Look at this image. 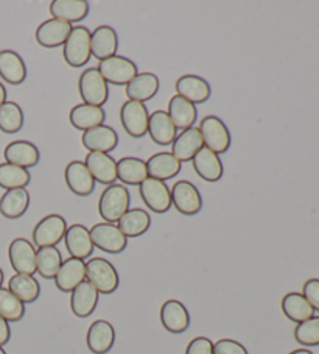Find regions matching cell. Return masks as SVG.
Listing matches in <instances>:
<instances>
[{
	"label": "cell",
	"instance_id": "obj_1",
	"mask_svg": "<svg viewBox=\"0 0 319 354\" xmlns=\"http://www.w3.org/2000/svg\"><path fill=\"white\" fill-rule=\"evenodd\" d=\"M131 195L124 185L108 186L98 200V214L106 223H117L130 209Z\"/></svg>",
	"mask_w": 319,
	"mask_h": 354
},
{
	"label": "cell",
	"instance_id": "obj_2",
	"mask_svg": "<svg viewBox=\"0 0 319 354\" xmlns=\"http://www.w3.org/2000/svg\"><path fill=\"white\" fill-rule=\"evenodd\" d=\"M86 281L94 286L98 294L109 295L119 289V273L104 258H90L86 262Z\"/></svg>",
	"mask_w": 319,
	"mask_h": 354
},
{
	"label": "cell",
	"instance_id": "obj_3",
	"mask_svg": "<svg viewBox=\"0 0 319 354\" xmlns=\"http://www.w3.org/2000/svg\"><path fill=\"white\" fill-rule=\"evenodd\" d=\"M78 91L83 103L92 106H103L109 99V88L97 67H89L81 72L78 80Z\"/></svg>",
	"mask_w": 319,
	"mask_h": 354
},
{
	"label": "cell",
	"instance_id": "obj_4",
	"mask_svg": "<svg viewBox=\"0 0 319 354\" xmlns=\"http://www.w3.org/2000/svg\"><path fill=\"white\" fill-rule=\"evenodd\" d=\"M198 130L202 136L204 147L212 150L213 153H226L231 147V133L224 122L217 115H206L200 122Z\"/></svg>",
	"mask_w": 319,
	"mask_h": 354
},
{
	"label": "cell",
	"instance_id": "obj_5",
	"mask_svg": "<svg viewBox=\"0 0 319 354\" xmlns=\"http://www.w3.org/2000/svg\"><path fill=\"white\" fill-rule=\"evenodd\" d=\"M64 61L70 67H83L90 59V32L86 27H73L63 46Z\"/></svg>",
	"mask_w": 319,
	"mask_h": 354
},
{
	"label": "cell",
	"instance_id": "obj_6",
	"mask_svg": "<svg viewBox=\"0 0 319 354\" xmlns=\"http://www.w3.org/2000/svg\"><path fill=\"white\" fill-rule=\"evenodd\" d=\"M97 69L104 78V82L115 84V86H126L139 74L134 61L126 57H120V55H114L111 58L100 61Z\"/></svg>",
	"mask_w": 319,
	"mask_h": 354
},
{
	"label": "cell",
	"instance_id": "obj_7",
	"mask_svg": "<svg viewBox=\"0 0 319 354\" xmlns=\"http://www.w3.org/2000/svg\"><path fill=\"white\" fill-rule=\"evenodd\" d=\"M89 233L94 247L100 248L102 252L119 254L124 252L128 245V239L119 230L117 225L114 223H97L89 230Z\"/></svg>",
	"mask_w": 319,
	"mask_h": 354
},
{
	"label": "cell",
	"instance_id": "obj_8",
	"mask_svg": "<svg viewBox=\"0 0 319 354\" xmlns=\"http://www.w3.org/2000/svg\"><path fill=\"white\" fill-rule=\"evenodd\" d=\"M67 231L66 218L59 214H50L41 218L33 230V243L38 248L57 247L64 239Z\"/></svg>",
	"mask_w": 319,
	"mask_h": 354
},
{
	"label": "cell",
	"instance_id": "obj_9",
	"mask_svg": "<svg viewBox=\"0 0 319 354\" xmlns=\"http://www.w3.org/2000/svg\"><path fill=\"white\" fill-rule=\"evenodd\" d=\"M148 109L144 103L126 100L120 108V122L131 138H144L148 133Z\"/></svg>",
	"mask_w": 319,
	"mask_h": 354
},
{
	"label": "cell",
	"instance_id": "obj_10",
	"mask_svg": "<svg viewBox=\"0 0 319 354\" xmlns=\"http://www.w3.org/2000/svg\"><path fill=\"white\" fill-rule=\"evenodd\" d=\"M171 205L176 207L177 212L184 216L198 214L202 207L201 194L193 183L181 180L176 181L171 187Z\"/></svg>",
	"mask_w": 319,
	"mask_h": 354
},
{
	"label": "cell",
	"instance_id": "obj_11",
	"mask_svg": "<svg viewBox=\"0 0 319 354\" xmlns=\"http://www.w3.org/2000/svg\"><path fill=\"white\" fill-rule=\"evenodd\" d=\"M139 194L146 207H150L153 212H157V214H164L171 207L170 187L165 185V181L148 176L139 186Z\"/></svg>",
	"mask_w": 319,
	"mask_h": 354
},
{
	"label": "cell",
	"instance_id": "obj_12",
	"mask_svg": "<svg viewBox=\"0 0 319 354\" xmlns=\"http://www.w3.org/2000/svg\"><path fill=\"white\" fill-rule=\"evenodd\" d=\"M36 252L38 250L30 241L16 237L8 247V258L13 270L19 274H35L36 272Z\"/></svg>",
	"mask_w": 319,
	"mask_h": 354
},
{
	"label": "cell",
	"instance_id": "obj_13",
	"mask_svg": "<svg viewBox=\"0 0 319 354\" xmlns=\"http://www.w3.org/2000/svg\"><path fill=\"white\" fill-rule=\"evenodd\" d=\"M84 164L97 183H102L104 186H111L117 181V161L109 153L89 151L84 158Z\"/></svg>",
	"mask_w": 319,
	"mask_h": 354
},
{
	"label": "cell",
	"instance_id": "obj_14",
	"mask_svg": "<svg viewBox=\"0 0 319 354\" xmlns=\"http://www.w3.org/2000/svg\"><path fill=\"white\" fill-rule=\"evenodd\" d=\"M64 180L72 194L78 197H88L95 189V180L86 167L84 161H70L64 170Z\"/></svg>",
	"mask_w": 319,
	"mask_h": 354
},
{
	"label": "cell",
	"instance_id": "obj_15",
	"mask_svg": "<svg viewBox=\"0 0 319 354\" xmlns=\"http://www.w3.org/2000/svg\"><path fill=\"white\" fill-rule=\"evenodd\" d=\"M64 243L67 252L70 253V258H77L84 261L86 258H90L94 253V243L90 239L89 230L81 223H75L72 227H67L64 234Z\"/></svg>",
	"mask_w": 319,
	"mask_h": 354
},
{
	"label": "cell",
	"instance_id": "obj_16",
	"mask_svg": "<svg viewBox=\"0 0 319 354\" xmlns=\"http://www.w3.org/2000/svg\"><path fill=\"white\" fill-rule=\"evenodd\" d=\"M81 144L89 151H98V153H109L119 144V136L114 128L108 125H98L92 130L83 133Z\"/></svg>",
	"mask_w": 319,
	"mask_h": 354
},
{
	"label": "cell",
	"instance_id": "obj_17",
	"mask_svg": "<svg viewBox=\"0 0 319 354\" xmlns=\"http://www.w3.org/2000/svg\"><path fill=\"white\" fill-rule=\"evenodd\" d=\"M202 147H204V142H202L201 133L198 128L192 127L177 134L173 144H171L170 153L182 164L192 161L193 156L198 153Z\"/></svg>",
	"mask_w": 319,
	"mask_h": 354
},
{
	"label": "cell",
	"instance_id": "obj_18",
	"mask_svg": "<svg viewBox=\"0 0 319 354\" xmlns=\"http://www.w3.org/2000/svg\"><path fill=\"white\" fill-rule=\"evenodd\" d=\"M72 28L73 27L67 22L58 19H48L42 22L41 26L36 28L35 38L41 47L55 48L64 46V42L69 38V35L72 32Z\"/></svg>",
	"mask_w": 319,
	"mask_h": 354
},
{
	"label": "cell",
	"instance_id": "obj_19",
	"mask_svg": "<svg viewBox=\"0 0 319 354\" xmlns=\"http://www.w3.org/2000/svg\"><path fill=\"white\" fill-rule=\"evenodd\" d=\"M117 48L119 36L113 27L100 26L90 33V53L98 61L117 55Z\"/></svg>",
	"mask_w": 319,
	"mask_h": 354
},
{
	"label": "cell",
	"instance_id": "obj_20",
	"mask_svg": "<svg viewBox=\"0 0 319 354\" xmlns=\"http://www.w3.org/2000/svg\"><path fill=\"white\" fill-rule=\"evenodd\" d=\"M176 95H181L182 99L188 100L193 105H200L211 99V86L209 83L198 75H182L175 83Z\"/></svg>",
	"mask_w": 319,
	"mask_h": 354
},
{
	"label": "cell",
	"instance_id": "obj_21",
	"mask_svg": "<svg viewBox=\"0 0 319 354\" xmlns=\"http://www.w3.org/2000/svg\"><path fill=\"white\" fill-rule=\"evenodd\" d=\"M159 317H161L162 326L171 334H181L188 329L190 315L187 308L181 301H165L161 308V313H159Z\"/></svg>",
	"mask_w": 319,
	"mask_h": 354
},
{
	"label": "cell",
	"instance_id": "obj_22",
	"mask_svg": "<svg viewBox=\"0 0 319 354\" xmlns=\"http://www.w3.org/2000/svg\"><path fill=\"white\" fill-rule=\"evenodd\" d=\"M115 331L111 323L106 320H95L88 329L86 344L90 353L106 354L114 346Z\"/></svg>",
	"mask_w": 319,
	"mask_h": 354
},
{
	"label": "cell",
	"instance_id": "obj_23",
	"mask_svg": "<svg viewBox=\"0 0 319 354\" xmlns=\"http://www.w3.org/2000/svg\"><path fill=\"white\" fill-rule=\"evenodd\" d=\"M83 281H86V262L77 258H69L63 261L57 277H55L57 288L61 292H66V294L72 292Z\"/></svg>",
	"mask_w": 319,
	"mask_h": 354
},
{
	"label": "cell",
	"instance_id": "obj_24",
	"mask_svg": "<svg viewBox=\"0 0 319 354\" xmlns=\"http://www.w3.org/2000/svg\"><path fill=\"white\" fill-rule=\"evenodd\" d=\"M3 156L8 164L22 169L35 167L41 160L38 147L28 140H14V142L8 144L5 147Z\"/></svg>",
	"mask_w": 319,
	"mask_h": 354
},
{
	"label": "cell",
	"instance_id": "obj_25",
	"mask_svg": "<svg viewBox=\"0 0 319 354\" xmlns=\"http://www.w3.org/2000/svg\"><path fill=\"white\" fill-rule=\"evenodd\" d=\"M70 309L78 319H86L92 315L98 304V292L89 281H83L70 292Z\"/></svg>",
	"mask_w": 319,
	"mask_h": 354
},
{
	"label": "cell",
	"instance_id": "obj_26",
	"mask_svg": "<svg viewBox=\"0 0 319 354\" xmlns=\"http://www.w3.org/2000/svg\"><path fill=\"white\" fill-rule=\"evenodd\" d=\"M159 86H161V82H159L157 75L151 74V72H142L126 84L125 93L128 100L144 103L151 100L157 94Z\"/></svg>",
	"mask_w": 319,
	"mask_h": 354
},
{
	"label": "cell",
	"instance_id": "obj_27",
	"mask_svg": "<svg viewBox=\"0 0 319 354\" xmlns=\"http://www.w3.org/2000/svg\"><path fill=\"white\" fill-rule=\"evenodd\" d=\"M195 172L207 183H215L223 176V162L217 153L202 147L192 160Z\"/></svg>",
	"mask_w": 319,
	"mask_h": 354
},
{
	"label": "cell",
	"instance_id": "obj_28",
	"mask_svg": "<svg viewBox=\"0 0 319 354\" xmlns=\"http://www.w3.org/2000/svg\"><path fill=\"white\" fill-rule=\"evenodd\" d=\"M106 119V113L100 106H92L88 103H79L75 105L69 113V122L73 128L79 131H88L98 125H103Z\"/></svg>",
	"mask_w": 319,
	"mask_h": 354
},
{
	"label": "cell",
	"instance_id": "obj_29",
	"mask_svg": "<svg viewBox=\"0 0 319 354\" xmlns=\"http://www.w3.org/2000/svg\"><path fill=\"white\" fill-rule=\"evenodd\" d=\"M0 78L13 86L26 82L27 66L19 53L14 50L0 52Z\"/></svg>",
	"mask_w": 319,
	"mask_h": 354
},
{
	"label": "cell",
	"instance_id": "obj_30",
	"mask_svg": "<svg viewBox=\"0 0 319 354\" xmlns=\"http://www.w3.org/2000/svg\"><path fill=\"white\" fill-rule=\"evenodd\" d=\"M168 118L173 122L176 130H187V128H192L193 124L198 119V109L196 105L190 103L188 100L182 99L181 95H173L168 102V109H167Z\"/></svg>",
	"mask_w": 319,
	"mask_h": 354
},
{
	"label": "cell",
	"instance_id": "obj_31",
	"mask_svg": "<svg viewBox=\"0 0 319 354\" xmlns=\"http://www.w3.org/2000/svg\"><path fill=\"white\" fill-rule=\"evenodd\" d=\"M52 19H58L67 24L79 22L88 17L89 3L86 0H53L50 3Z\"/></svg>",
	"mask_w": 319,
	"mask_h": 354
},
{
	"label": "cell",
	"instance_id": "obj_32",
	"mask_svg": "<svg viewBox=\"0 0 319 354\" xmlns=\"http://www.w3.org/2000/svg\"><path fill=\"white\" fill-rule=\"evenodd\" d=\"M148 134L157 145H171L177 136V130L168 118L167 111H155L148 119Z\"/></svg>",
	"mask_w": 319,
	"mask_h": 354
},
{
	"label": "cell",
	"instance_id": "obj_33",
	"mask_svg": "<svg viewBox=\"0 0 319 354\" xmlns=\"http://www.w3.org/2000/svg\"><path fill=\"white\" fill-rule=\"evenodd\" d=\"M182 164L176 158L168 153V151H161V153L153 155L146 161V170H148L150 178H156L161 181L171 180L173 176L181 172Z\"/></svg>",
	"mask_w": 319,
	"mask_h": 354
},
{
	"label": "cell",
	"instance_id": "obj_34",
	"mask_svg": "<svg viewBox=\"0 0 319 354\" xmlns=\"http://www.w3.org/2000/svg\"><path fill=\"white\" fill-rule=\"evenodd\" d=\"M30 206V194L27 189H10L0 198V214L10 221L26 214Z\"/></svg>",
	"mask_w": 319,
	"mask_h": 354
},
{
	"label": "cell",
	"instance_id": "obj_35",
	"mask_svg": "<svg viewBox=\"0 0 319 354\" xmlns=\"http://www.w3.org/2000/svg\"><path fill=\"white\" fill-rule=\"evenodd\" d=\"M150 214L145 209H140V207H133V209L130 207L117 222L119 230L124 233L126 239L128 237H139L145 234L150 230Z\"/></svg>",
	"mask_w": 319,
	"mask_h": 354
},
{
	"label": "cell",
	"instance_id": "obj_36",
	"mask_svg": "<svg viewBox=\"0 0 319 354\" xmlns=\"http://www.w3.org/2000/svg\"><path fill=\"white\" fill-rule=\"evenodd\" d=\"M148 178L146 161L140 158L125 156L117 161V180L130 186H140Z\"/></svg>",
	"mask_w": 319,
	"mask_h": 354
},
{
	"label": "cell",
	"instance_id": "obj_37",
	"mask_svg": "<svg viewBox=\"0 0 319 354\" xmlns=\"http://www.w3.org/2000/svg\"><path fill=\"white\" fill-rule=\"evenodd\" d=\"M280 306L282 313H284L287 319L294 323H302L315 315V309L310 306V303L305 300V297L302 294H298V292L287 294L282 298Z\"/></svg>",
	"mask_w": 319,
	"mask_h": 354
},
{
	"label": "cell",
	"instance_id": "obj_38",
	"mask_svg": "<svg viewBox=\"0 0 319 354\" xmlns=\"http://www.w3.org/2000/svg\"><path fill=\"white\" fill-rule=\"evenodd\" d=\"M8 290L13 292L23 304L35 303L41 295V286L32 274H13L8 281Z\"/></svg>",
	"mask_w": 319,
	"mask_h": 354
},
{
	"label": "cell",
	"instance_id": "obj_39",
	"mask_svg": "<svg viewBox=\"0 0 319 354\" xmlns=\"http://www.w3.org/2000/svg\"><path fill=\"white\" fill-rule=\"evenodd\" d=\"M63 264V256L57 247H42L36 252V272L42 278L55 279Z\"/></svg>",
	"mask_w": 319,
	"mask_h": 354
},
{
	"label": "cell",
	"instance_id": "obj_40",
	"mask_svg": "<svg viewBox=\"0 0 319 354\" xmlns=\"http://www.w3.org/2000/svg\"><path fill=\"white\" fill-rule=\"evenodd\" d=\"M32 181V175L27 169L13 166V164H0V187L7 189H26Z\"/></svg>",
	"mask_w": 319,
	"mask_h": 354
},
{
	"label": "cell",
	"instance_id": "obj_41",
	"mask_svg": "<svg viewBox=\"0 0 319 354\" xmlns=\"http://www.w3.org/2000/svg\"><path fill=\"white\" fill-rule=\"evenodd\" d=\"M23 127L22 108L16 102H5L0 108V131L14 134Z\"/></svg>",
	"mask_w": 319,
	"mask_h": 354
},
{
	"label": "cell",
	"instance_id": "obj_42",
	"mask_svg": "<svg viewBox=\"0 0 319 354\" xmlns=\"http://www.w3.org/2000/svg\"><path fill=\"white\" fill-rule=\"evenodd\" d=\"M26 315V304L13 292L0 288V317L7 322H19Z\"/></svg>",
	"mask_w": 319,
	"mask_h": 354
},
{
	"label": "cell",
	"instance_id": "obj_43",
	"mask_svg": "<svg viewBox=\"0 0 319 354\" xmlns=\"http://www.w3.org/2000/svg\"><path fill=\"white\" fill-rule=\"evenodd\" d=\"M294 339L304 346L319 345V315H313L311 319L298 323L294 328Z\"/></svg>",
	"mask_w": 319,
	"mask_h": 354
},
{
	"label": "cell",
	"instance_id": "obj_44",
	"mask_svg": "<svg viewBox=\"0 0 319 354\" xmlns=\"http://www.w3.org/2000/svg\"><path fill=\"white\" fill-rule=\"evenodd\" d=\"M213 354H248V350L237 340L220 339L213 344Z\"/></svg>",
	"mask_w": 319,
	"mask_h": 354
},
{
	"label": "cell",
	"instance_id": "obj_45",
	"mask_svg": "<svg viewBox=\"0 0 319 354\" xmlns=\"http://www.w3.org/2000/svg\"><path fill=\"white\" fill-rule=\"evenodd\" d=\"M302 295L305 297V300L310 303V306L319 310V279L318 278H311L309 281H305L304 288H302Z\"/></svg>",
	"mask_w": 319,
	"mask_h": 354
},
{
	"label": "cell",
	"instance_id": "obj_46",
	"mask_svg": "<svg viewBox=\"0 0 319 354\" xmlns=\"http://www.w3.org/2000/svg\"><path fill=\"white\" fill-rule=\"evenodd\" d=\"M186 354H213V342L207 337H195L187 345Z\"/></svg>",
	"mask_w": 319,
	"mask_h": 354
},
{
	"label": "cell",
	"instance_id": "obj_47",
	"mask_svg": "<svg viewBox=\"0 0 319 354\" xmlns=\"http://www.w3.org/2000/svg\"><path fill=\"white\" fill-rule=\"evenodd\" d=\"M10 337H11V329H10L8 322L0 317V346L7 345L10 342Z\"/></svg>",
	"mask_w": 319,
	"mask_h": 354
},
{
	"label": "cell",
	"instance_id": "obj_48",
	"mask_svg": "<svg viewBox=\"0 0 319 354\" xmlns=\"http://www.w3.org/2000/svg\"><path fill=\"white\" fill-rule=\"evenodd\" d=\"M5 102H7V89H5L3 84L0 83V108H2Z\"/></svg>",
	"mask_w": 319,
	"mask_h": 354
},
{
	"label": "cell",
	"instance_id": "obj_49",
	"mask_svg": "<svg viewBox=\"0 0 319 354\" xmlns=\"http://www.w3.org/2000/svg\"><path fill=\"white\" fill-rule=\"evenodd\" d=\"M288 354H313L310 350H305V348H299V350H294Z\"/></svg>",
	"mask_w": 319,
	"mask_h": 354
},
{
	"label": "cell",
	"instance_id": "obj_50",
	"mask_svg": "<svg viewBox=\"0 0 319 354\" xmlns=\"http://www.w3.org/2000/svg\"><path fill=\"white\" fill-rule=\"evenodd\" d=\"M2 283H3V270L0 268V288H2Z\"/></svg>",
	"mask_w": 319,
	"mask_h": 354
},
{
	"label": "cell",
	"instance_id": "obj_51",
	"mask_svg": "<svg viewBox=\"0 0 319 354\" xmlns=\"http://www.w3.org/2000/svg\"><path fill=\"white\" fill-rule=\"evenodd\" d=\"M0 354H7V353H5V350H3L2 346H0Z\"/></svg>",
	"mask_w": 319,
	"mask_h": 354
}]
</instances>
